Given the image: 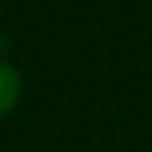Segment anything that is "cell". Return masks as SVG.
I'll return each instance as SVG.
<instances>
[{
	"label": "cell",
	"instance_id": "6da1fadb",
	"mask_svg": "<svg viewBox=\"0 0 152 152\" xmlns=\"http://www.w3.org/2000/svg\"><path fill=\"white\" fill-rule=\"evenodd\" d=\"M21 96V77L19 72L0 59V118L8 115Z\"/></svg>",
	"mask_w": 152,
	"mask_h": 152
}]
</instances>
